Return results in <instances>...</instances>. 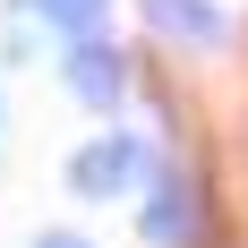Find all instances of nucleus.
I'll return each mask as SVG.
<instances>
[{"label": "nucleus", "mask_w": 248, "mask_h": 248, "mask_svg": "<svg viewBox=\"0 0 248 248\" xmlns=\"http://www.w3.org/2000/svg\"><path fill=\"white\" fill-rule=\"evenodd\" d=\"M137 69H128V51L111 34H86V43H60V94L86 103V111H120Z\"/></svg>", "instance_id": "nucleus-2"}, {"label": "nucleus", "mask_w": 248, "mask_h": 248, "mask_svg": "<svg viewBox=\"0 0 248 248\" xmlns=\"http://www.w3.org/2000/svg\"><path fill=\"white\" fill-rule=\"evenodd\" d=\"M137 17H146L154 43H171V51H197V60L231 51V9L223 0H137Z\"/></svg>", "instance_id": "nucleus-4"}, {"label": "nucleus", "mask_w": 248, "mask_h": 248, "mask_svg": "<svg viewBox=\"0 0 248 248\" xmlns=\"http://www.w3.org/2000/svg\"><path fill=\"white\" fill-rule=\"evenodd\" d=\"M154 154L163 146H146L137 128H103V137H86V146L69 154V197H86V205H111V197H137L154 180Z\"/></svg>", "instance_id": "nucleus-1"}, {"label": "nucleus", "mask_w": 248, "mask_h": 248, "mask_svg": "<svg viewBox=\"0 0 248 248\" xmlns=\"http://www.w3.org/2000/svg\"><path fill=\"white\" fill-rule=\"evenodd\" d=\"M137 231L154 248H188L197 240V180L180 154H154V180L137 188Z\"/></svg>", "instance_id": "nucleus-3"}, {"label": "nucleus", "mask_w": 248, "mask_h": 248, "mask_svg": "<svg viewBox=\"0 0 248 248\" xmlns=\"http://www.w3.org/2000/svg\"><path fill=\"white\" fill-rule=\"evenodd\" d=\"M34 248H94L86 231H34Z\"/></svg>", "instance_id": "nucleus-6"}, {"label": "nucleus", "mask_w": 248, "mask_h": 248, "mask_svg": "<svg viewBox=\"0 0 248 248\" xmlns=\"http://www.w3.org/2000/svg\"><path fill=\"white\" fill-rule=\"evenodd\" d=\"M0 128H9V94H0Z\"/></svg>", "instance_id": "nucleus-7"}, {"label": "nucleus", "mask_w": 248, "mask_h": 248, "mask_svg": "<svg viewBox=\"0 0 248 248\" xmlns=\"http://www.w3.org/2000/svg\"><path fill=\"white\" fill-rule=\"evenodd\" d=\"M17 17H34L51 34V43H86V34H103L111 26V0H9Z\"/></svg>", "instance_id": "nucleus-5"}]
</instances>
